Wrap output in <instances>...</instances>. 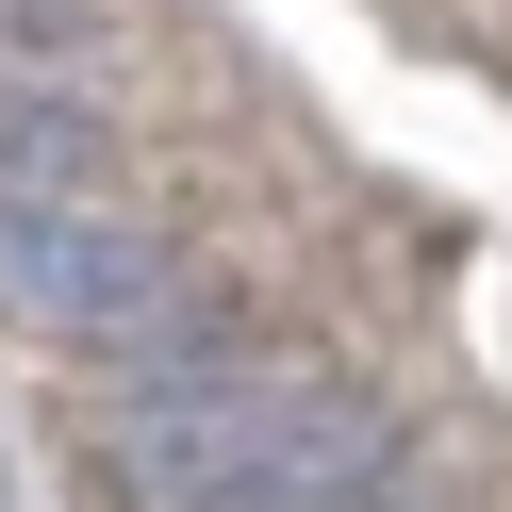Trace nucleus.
<instances>
[{
  "instance_id": "obj_1",
  "label": "nucleus",
  "mask_w": 512,
  "mask_h": 512,
  "mask_svg": "<svg viewBox=\"0 0 512 512\" xmlns=\"http://www.w3.org/2000/svg\"><path fill=\"white\" fill-rule=\"evenodd\" d=\"M0 314L133 364V347L182 331V265L149 248V215H116V199H0Z\"/></svg>"
}]
</instances>
